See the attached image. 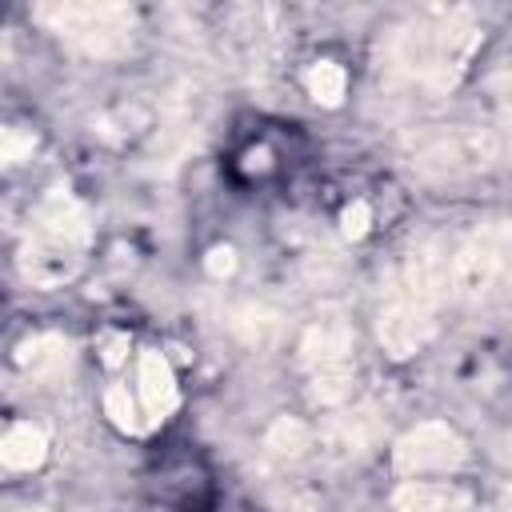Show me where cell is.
Instances as JSON below:
<instances>
[{"label":"cell","instance_id":"ffe728a7","mask_svg":"<svg viewBox=\"0 0 512 512\" xmlns=\"http://www.w3.org/2000/svg\"><path fill=\"white\" fill-rule=\"evenodd\" d=\"M488 88H492V100H496V116H500V128H504V136H508V148H512V72L496 76Z\"/></svg>","mask_w":512,"mask_h":512},{"label":"cell","instance_id":"4fadbf2b","mask_svg":"<svg viewBox=\"0 0 512 512\" xmlns=\"http://www.w3.org/2000/svg\"><path fill=\"white\" fill-rule=\"evenodd\" d=\"M44 452H48V436H44V428L32 424V420L12 424V428L4 432V440H0V464L12 468V472H32V468L44 460Z\"/></svg>","mask_w":512,"mask_h":512},{"label":"cell","instance_id":"d6986e66","mask_svg":"<svg viewBox=\"0 0 512 512\" xmlns=\"http://www.w3.org/2000/svg\"><path fill=\"white\" fill-rule=\"evenodd\" d=\"M32 148H36V136L32 132H24V128H4L0 132V160L8 168L20 164L24 156H32Z\"/></svg>","mask_w":512,"mask_h":512},{"label":"cell","instance_id":"3957f363","mask_svg":"<svg viewBox=\"0 0 512 512\" xmlns=\"http://www.w3.org/2000/svg\"><path fill=\"white\" fill-rule=\"evenodd\" d=\"M36 24H44L52 36L72 44L84 56L96 60H116L132 48L136 36V12L128 4L112 0H48L32 8Z\"/></svg>","mask_w":512,"mask_h":512},{"label":"cell","instance_id":"603a6c76","mask_svg":"<svg viewBox=\"0 0 512 512\" xmlns=\"http://www.w3.org/2000/svg\"><path fill=\"white\" fill-rule=\"evenodd\" d=\"M124 348H128V340H124V336H116V340L108 344V352H104V360H108V364H120V356H124Z\"/></svg>","mask_w":512,"mask_h":512},{"label":"cell","instance_id":"d4e9b609","mask_svg":"<svg viewBox=\"0 0 512 512\" xmlns=\"http://www.w3.org/2000/svg\"><path fill=\"white\" fill-rule=\"evenodd\" d=\"M508 308H512V292H508Z\"/></svg>","mask_w":512,"mask_h":512},{"label":"cell","instance_id":"8fae6325","mask_svg":"<svg viewBox=\"0 0 512 512\" xmlns=\"http://www.w3.org/2000/svg\"><path fill=\"white\" fill-rule=\"evenodd\" d=\"M396 512H476V500L456 484H428V480H404L392 492Z\"/></svg>","mask_w":512,"mask_h":512},{"label":"cell","instance_id":"44dd1931","mask_svg":"<svg viewBox=\"0 0 512 512\" xmlns=\"http://www.w3.org/2000/svg\"><path fill=\"white\" fill-rule=\"evenodd\" d=\"M368 224H372V208H368L364 200H352V204L340 212V232H344V240H360V236L368 232Z\"/></svg>","mask_w":512,"mask_h":512},{"label":"cell","instance_id":"52a82bcc","mask_svg":"<svg viewBox=\"0 0 512 512\" xmlns=\"http://www.w3.org/2000/svg\"><path fill=\"white\" fill-rule=\"evenodd\" d=\"M464 460H468V444L444 420H424L392 444V468L408 480H420V476H432V472H452Z\"/></svg>","mask_w":512,"mask_h":512},{"label":"cell","instance_id":"ac0fdd59","mask_svg":"<svg viewBox=\"0 0 512 512\" xmlns=\"http://www.w3.org/2000/svg\"><path fill=\"white\" fill-rule=\"evenodd\" d=\"M104 412H108L112 424L124 428V432H136V428H140V420H136V400L128 396V388H108V392H104Z\"/></svg>","mask_w":512,"mask_h":512},{"label":"cell","instance_id":"9a60e30c","mask_svg":"<svg viewBox=\"0 0 512 512\" xmlns=\"http://www.w3.org/2000/svg\"><path fill=\"white\" fill-rule=\"evenodd\" d=\"M264 448H268L272 456H280V460H296V456H304L308 448H316V432H312L304 420H296V416H280V420L268 428Z\"/></svg>","mask_w":512,"mask_h":512},{"label":"cell","instance_id":"8992f818","mask_svg":"<svg viewBox=\"0 0 512 512\" xmlns=\"http://www.w3.org/2000/svg\"><path fill=\"white\" fill-rule=\"evenodd\" d=\"M512 268V220L476 224L452 252V296L484 300Z\"/></svg>","mask_w":512,"mask_h":512},{"label":"cell","instance_id":"e0dca14e","mask_svg":"<svg viewBox=\"0 0 512 512\" xmlns=\"http://www.w3.org/2000/svg\"><path fill=\"white\" fill-rule=\"evenodd\" d=\"M344 92H348V76H344V68H340V64L320 60V64H312V68H308V96H312L316 104L336 108V104L344 100Z\"/></svg>","mask_w":512,"mask_h":512},{"label":"cell","instance_id":"7a4b0ae2","mask_svg":"<svg viewBox=\"0 0 512 512\" xmlns=\"http://www.w3.org/2000/svg\"><path fill=\"white\" fill-rule=\"evenodd\" d=\"M448 296H452V260L444 256L440 240L432 236L416 240L380 304L376 336L384 352L396 360L416 356L436 336V316Z\"/></svg>","mask_w":512,"mask_h":512},{"label":"cell","instance_id":"5bb4252c","mask_svg":"<svg viewBox=\"0 0 512 512\" xmlns=\"http://www.w3.org/2000/svg\"><path fill=\"white\" fill-rule=\"evenodd\" d=\"M16 360L32 376H48V372H56L68 360V340L60 332H36V336H28L16 348Z\"/></svg>","mask_w":512,"mask_h":512},{"label":"cell","instance_id":"7402d4cb","mask_svg":"<svg viewBox=\"0 0 512 512\" xmlns=\"http://www.w3.org/2000/svg\"><path fill=\"white\" fill-rule=\"evenodd\" d=\"M232 268H236V252L232 248H212L208 252V272L212 276H228Z\"/></svg>","mask_w":512,"mask_h":512},{"label":"cell","instance_id":"6da1fadb","mask_svg":"<svg viewBox=\"0 0 512 512\" xmlns=\"http://www.w3.org/2000/svg\"><path fill=\"white\" fill-rule=\"evenodd\" d=\"M480 20L468 8H420L412 12L384 48V64L392 76L404 84L428 92V96H448L460 76L468 72V60L480 48Z\"/></svg>","mask_w":512,"mask_h":512},{"label":"cell","instance_id":"9c48e42d","mask_svg":"<svg viewBox=\"0 0 512 512\" xmlns=\"http://www.w3.org/2000/svg\"><path fill=\"white\" fill-rule=\"evenodd\" d=\"M80 264H84V252L48 244L40 236H28L24 248H20V272L36 288H60V284H68L80 272Z\"/></svg>","mask_w":512,"mask_h":512},{"label":"cell","instance_id":"cb8c5ba5","mask_svg":"<svg viewBox=\"0 0 512 512\" xmlns=\"http://www.w3.org/2000/svg\"><path fill=\"white\" fill-rule=\"evenodd\" d=\"M500 512H512V484H508L504 496H500Z\"/></svg>","mask_w":512,"mask_h":512},{"label":"cell","instance_id":"277c9868","mask_svg":"<svg viewBox=\"0 0 512 512\" xmlns=\"http://www.w3.org/2000/svg\"><path fill=\"white\" fill-rule=\"evenodd\" d=\"M404 160L428 180L476 176L500 160V140L480 124H440L404 140Z\"/></svg>","mask_w":512,"mask_h":512},{"label":"cell","instance_id":"30bf717a","mask_svg":"<svg viewBox=\"0 0 512 512\" xmlns=\"http://www.w3.org/2000/svg\"><path fill=\"white\" fill-rule=\"evenodd\" d=\"M380 436V420L372 408H356V412H344V416H332L324 424V432L316 436L320 444V456L328 460H352L360 452H368Z\"/></svg>","mask_w":512,"mask_h":512},{"label":"cell","instance_id":"7c38bea8","mask_svg":"<svg viewBox=\"0 0 512 512\" xmlns=\"http://www.w3.org/2000/svg\"><path fill=\"white\" fill-rule=\"evenodd\" d=\"M140 400L152 420H164L176 408V376L160 352H140Z\"/></svg>","mask_w":512,"mask_h":512},{"label":"cell","instance_id":"2e32d148","mask_svg":"<svg viewBox=\"0 0 512 512\" xmlns=\"http://www.w3.org/2000/svg\"><path fill=\"white\" fill-rule=\"evenodd\" d=\"M232 332H236L244 344L264 348V344L276 340V332H280V316H276L272 308H264V304H244V308L232 312Z\"/></svg>","mask_w":512,"mask_h":512},{"label":"cell","instance_id":"ba28073f","mask_svg":"<svg viewBox=\"0 0 512 512\" xmlns=\"http://www.w3.org/2000/svg\"><path fill=\"white\" fill-rule=\"evenodd\" d=\"M28 236H40V240H48V244L84 252L88 240H92V216H88V208H84L68 188H52V192L36 204Z\"/></svg>","mask_w":512,"mask_h":512},{"label":"cell","instance_id":"5b68a950","mask_svg":"<svg viewBox=\"0 0 512 512\" xmlns=\"http://www.w3.org/2000/svg\"><path fill=\"white\" fill-rule=\"evenodd\" d=\"M348 352H352V324L344 320L340 308H324L300 336V360L312 372V400L332 408L340 400H348L352 392V368H348Z\"/></svg>","mask_w":512,"mask_h":512}]
</instances>
